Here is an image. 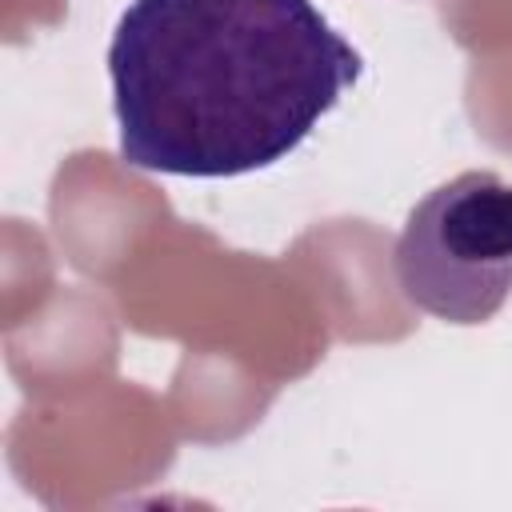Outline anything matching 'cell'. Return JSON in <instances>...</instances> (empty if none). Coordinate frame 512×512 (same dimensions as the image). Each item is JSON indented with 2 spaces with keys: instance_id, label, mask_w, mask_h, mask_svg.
I'll use <instances>...</instances> for the list:
<instances>
[{
  "instance_id": "cell-1",
  "label": "cell",
  "mask_w": 512,
  "mask_h": 512,
  "mask_svg": "<svg viewBox=\"0 0 512 512\" xmlns=\"http://www.w3.org/2000/svg\"><path fill=\"white\" fill-rule=\"evenodd\" d=\"M360 72L312 0H132L108 44L120 156L196 180L272 168Z\"/></svg>"
},
{
  "instance_id": "cell-2",
  "label": "cell",
  "mask_w": 512,
  "mask_h": 512,
  "mask_svg": "<svg viewBox=\"0 0 512 512\" xmlns=\"http://www.w3.org/2000/svg\"><path fill=\"white\" fill-rule=\"evenodd\" d=\"M400 296L448 324L492 320L512 296V184L472 168L436 184L392 252Z\"/></svg>"
}]
</instances>
